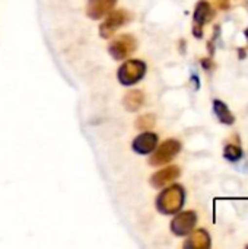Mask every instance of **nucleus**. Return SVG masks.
Wrapping results in <instances>:
<instances>
[{
    "instance_id": "f257e3e1",
    "label": "nucleus",
    "mask_w": 248,
    "mask_h": 249,
    "mask_svg": "<svg viewBox=\"0 0 248 249\" xmlns=\"http://www.w3.org/2000/svg\"><path fill=\"white\" fill-rule=\"evenodd\" d=\"M184 188L181 185H171L158 196L156 209L162 214H177L184 206Z\"/></svg>"
},
{
    "instance_id": "f03ea898",
    "label": "nucleus",
    "mask_w": 248,
    "mask_h": 249,
    "mask_svg": "<svg viewBox=\"0 0 248 249\" xmlns=\"http://www.w3.org/2000/svg\"><path fill=\"white\" fill-rule=\"evenodd\" d=\"M146 73V64L140 60H129L118 69V82L124 86H133L143 79Z\"/></svg>"
},
{
    "instance_id": "7ed1b4c3",
    "label": "nucleus",
    "mask_w": 248,
    "mask_h": 249,
    "mask_svg": "<svg viewBox=\"0 0 248 249\" xmlns=\"http://www.w3.org/2000/svg\"><path fill=\"white\" fill-rule=\"evenodd\" d=\"M130 19H132V15L127 10H124V9L110 12L107 15V18H105V20L102 22V25L99 26V35L104 39L111 38L114 35V32L118 28H121L123 25H126Z\"/></svg>"
},
{
    "instance_id": "20e7f679",
    "label": "nucleus",
    "mask_w": 248,
    "mask_h": 249,
    "mask_svg": "<svg viewBox=\"0 0 248 249\" xmlns=\"http://www.w3.org/2000/svg\"><path fill=\"white\" fill-rule=\"evenodd\" d=\"M137 48V41L133 35L130 34H123L118 35L115 39L108 47V51L114 60H124L130 54H133Z\"/></svg>"
},
{
    "instance_id": "39448f33",
    "label": "nucleus",
    "mask_w": 248,
    "mask_h": 249,
    "mask_svg": "<svg viewBox=\"0 0 248 249\" xmlns=\"http://www.w3.org/2000/svg\"><path fill=\"white\" fill-rule=\"evenodd\" d=\"M181 150V143L178 140H174V139H170V140H165L158 149L156 152L151 156L149 159V163L152 166H162V165H167L170 163Z\"/></svg>"
},
{
    "instance_id": "423d86ee",
    "label": "nucleus",
    "mask_w": 248,
    "mask_h": 249,
    "mask_svg": "<svg viewBox=\"0 0 248 249\" xmlns=\"http://www.w3.org/2000/svg\"><path fill=\"white\" fill-rule=\"evenodd\" d=\"M197 223V214L196 212H183L178 213L172 222H171V231L177 236H187L193 232L194 226Z\"/></svg>"
},
{
    "instance_id": "0eeeda50",
    "label": "nucleus",
    "mask_w": 248,
    "mask_h": 249,
    "mask_svg": "<svg viewBox=\"0 0 248 249\" xmlns=\"http://www.w3.org/2000/svg\"><path fill=\"white\" fill-rule=\"evenodd\" d=\"M158 144V136L152 131H146L139 134L134 140H133V150L139 155H149L156 149Z\"/></svg>"
},
{
    "instance_id": "6e6552de",
    "label": "nucleus",
    "mask_w": 248,
    "mask_h": 249,
    "mask_svg": "<svg viewBox=\"0 0 248 249\" xmlns=\"http://www.w3.org/2000/svg\"><path fill=\"white\" fill-rule=\"evenodd\" d=\"M180 174H181V171L178 166L162 168L151 177V185L153 188H162L167 184H171L172 181H175L180 177Z\"/></svg>"
},
{
    "instance_id": "1a4fd4ad",
    "label": "nucleus",
    "mask_w": 248,
    "mask_h": 249,
    "mask_svg": "<svg viewBox=\"0 0 248 249\" xmlns=\"http://www.w3.org/2000/svg\"><path fill=\"white\" fill-rule=\"evenodd\" d=\"M115 3L117 0H91L86 13L91 19H101L114 9Z\"/></svg>"
},
{
    "instance_id": "9d476101",
    "label": "nucleus",
    "mask_w": 248,
    "mask_h": 249,
    "mask_svg": "<svg viewBox=\"0 0 248 249\" xmlns=\"http://www.w3.org/2000/svg\"><path fill=\"white\" fill-rule=\"evenodd\" d=\"M186 248L191 249H208L210 248V236L206 231L199 229L196 232L191 233V236L187 239V242L184 244Z\"/></svg>"
},
{
    "instance_id": "9b49d317",
    "label": "nucleus",
    "mask_w": 248,
    "mask_h": 249,
    "mask_svg": "<svg viewBox=\"0 0 248 249\" xmlns=\"http://www.w3.org/2000/svg\"><path fill=\"white\" fill-rule=\"evenodd\" d=\"M215 10L208 1H199L194 10V25L196 26H203L205 23L210 22L213 19Z\"/></svg>"
},
{
    "instance_id": "f8f14e48",
    "label": "nucleus",
    "mask_w": 248,
    "mask_h": 249,
    "mask_svg": "<svg viewBox=\"0 0 248 249\" xmlns=\"http://www.w3.org/2000/svg\"><path fill=\"white\" fill-rule=\"evenodd\" d=\"M143 102H145V93L142 90H139V89H133V90L127 92L124 95V101H123L124 108L127 111H130V112H134V111L140 109Z\"/></svg>"
},
{
    "instance_id": "ddd939ff",
    "label": "nucleus",
    "mask_w": 248,
    "mask_h": 249,
    "mask_svg": "<svg viewBox=\"0 0 248 249\" xmlns=\"http://www.w3.org/2000/svg\"><path fill=\"white\" fill-rule=\"evenodd\" d=\"M213 112L215 115L218 117V120L222 123V124H227V125H232L235 123V117L234 114L229 111L228 105L219 99H215L213 101Z\"/></svg>"
},
{
    "instance_id": "4468645a",
    "label": "nucleus",
    "mask_w": 248,
    "mask_h": 249,
    "mask_svg": "<svg viewBox=\"0 0 248 249\" xmlns=\"http://www.w3.org/2000/svg\"><path fill=\"white\" fill-rule=\"evenodd\" d=\"M224 158L229 162H238L243 158V149L237 144H227L224 149Z\"/></svg>"
},
{
    "instance_id": "2eb2a0df",
    "label": "nucleus",
    "mask_w": 248,
    "mask_h": 249,
    "mask_svg": "<svg viewBox=\"0 0 248 249\" xmlns=\"http://www.w3.org/2000/svg\"><path fill=\"white\" fill-rule=\"evenodd\" d=\"M153 125H155V115H152V114H145V115L139 117L136 121V127L142 131L151 130Z\"/></svg>"
},
{
    "instance_id": "dca6fc26",
    "label": "nucleus",
    "mask_w": 248,
    "mask_h": 249,
    "mask_svg": "<svg viewBox=\"0 0 248 249\" xmlns=\"http://www.w3.org/2000/svg\"><path fill=\"white\" fill-rule=\"evenodd\" d=\"M246 36L248 38V28H247V31H246Z\"/></svg>"
}]
</instances>
